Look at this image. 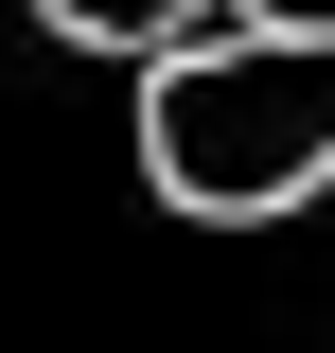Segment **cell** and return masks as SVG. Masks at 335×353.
Segmentation results:
<instances>
[{
	"label": "cell",
	"mask_w": 335,
	"mask_h": 353,
	"mask_svg": "<svg viewBox=\"0 0 335 353\" xmlns=\"http://www.w3.org/2000/svg\"><path fill=\"white\" fill-rule=\"evenodd\" d=\"M141 176L176 212L247 230V212H300L335 176V36H265V18H212L141 71Z\"/></svg>",
	"instance_id": "obj_1"
},
{
	"label": "cell",
	"mask_w": 335,
	"mask_h": 353,
	"mask_svg": "<svg viewBox=\"0 0 335 353\" xmlns=\"http://www.w3.org/2000/svg\"><path fill=\"white\" fill-rule=\"evenodd\" d=\"M230 18H265V36H335V0H230Z\"/></svg>",
	"instance_id": "obj_3"
},
{
	"label": "cell",
	"mask_w": 335,
	"mask_h": 353,
	"mask_svg": "<svg viewBox=\"0 0 335 353\" xmlns=\"http://www.w3.org/2000/svg\"><path fill=\"white\" fill-rule=\"evenodd\" d=\"M36 18H53L71 53H176V36L212 18V0H36Z\"/></svg>",
	"instance_id": "obj_2"
}]
</instances>
